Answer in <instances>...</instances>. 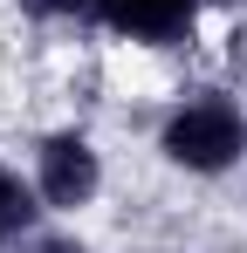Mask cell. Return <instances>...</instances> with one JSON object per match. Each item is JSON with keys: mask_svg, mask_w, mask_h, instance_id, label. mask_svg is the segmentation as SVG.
Wrapping results in <instances>:
<instances>
[{"mask_svg": "<svg viewBox=\"0 0 247 253\" xmlns=\"http://www.w3.org/2000/svg\"><path fill=\"white\" fill-rule=\"evenodd\" d=\"M144 158L192 192H220L247 178V83L185 69L144 117Z\"/></svg>", "mask_w": 247, "mask_h": 253, "instance_id": "cell-1", "label": "cell"}, {"mask_svg": "<svg viewBox=\"0 0 247 253\" xmlns=\"http://www.w3.org/2000/svg\"><path fill=\"white\" fill-rule=\"evenodd\" d=\"M28 185L48 219H96L117 192V158H110V137L96 124V110H55L35 117L21 130V151Z\"/></svg>", "mask_w": 247, "mask_h": 253, "instance_id": "cell-2", "label": "cell"}, {"mask_svg": "<svg viewBox=\"0 0 247 253\" xmlns=\"http://www.w3.org/2000/svg\"><path fill=\"white\" fill-rule=\"evenodd\" d=\"M220 7L227 0H96L89 35L117 55H158L179 69H199Z\"/></svg>", "mask_w": 247, "mask_h": 253, "instance_id": "cell-3", "label": "cell"}, {"mask_svg": "<svg viewBox=\"0 0 247 253\" xmlns=\"http://www.w3.org/2000/svg\"><path fill=\"white\" fill-rule=\"evenodd\" d=\"M41 219H48V212H41L35 185H28V165L0 151V253H14V247L41 226Z\"/></svg>", "mask_w": 247, "mask_h": 253, "instance_id": "cell-4", "label": "cell"}, {"mask_svg": "<svg viewBox=\"0 0 247 253\" xmlns=\"http://www.w3.org/2000/svg\"><path fill=\"white\" fill-rule=\"evenodd\" d=\"M14 253H110V247L89 233V219H41Z\"/></svg>", "mask_w": 247, "mask_h": 253, "instance_id": "cell-5", "label": "cell"}]
</instances>
